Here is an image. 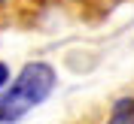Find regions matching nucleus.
I'll use <instances>...</instances> for the list:
<instances>
[{"label": "nucleus", "instance_id": "nucleus-1", "mask_svg": "<svg viewBox=\"0 0 134 124\" xmlns=\"http://www.w3.org/2000/svg\"><path fill=\"white\" fill-rule=\"evenodd\" d=\"M52 88H55V70L49 64H40V61L27 64L12 82V88L0 97V124L25 118L34 106H40L52 94Z\"/></svg>", "mask_w": 134, "mask_h": 124}, {"label": "nucleus", "instance_id": "nucleus-2", "mask_svg": "<svg viewBox=\"0 0 134 124\" xmlns=\"http://www.w3.org/2000/svg\"><path fill=\"white\" fill-rule=\"evenodd\" d=\"M110 121H113V124H134V100H131V97L119 100L116 106H113Z\"/></svg>", "mask_w": 134, "mask_h": 124}, {"label": "nucleus", "instance_id": "nucleus-3", "mask_svg": "<svg viewBox=\"0 0 134 124\" xmlns=\"http://www.w3.org/2000/svg\"><path fill=\"white\" fill-rule=\"evenodd\" d=\"M6 82H9V67L0 64V88H6Z\"/></svg>", "mask_w": 134, "mask_h": 124}, {"label": "nucleus", "instance_id": "nucleus-4", "mask_svg": "<svg viewBox=\"0 0 134 124\" xmlns=\"http://www.w3.org/2000/svg\"><path fill=\"white\" fill-rule=\"evenodd\" d=\"M0 3H3V0H0Z\"/></svg>", "mask_w": 134, "mask_h": 124}]
</instances>
